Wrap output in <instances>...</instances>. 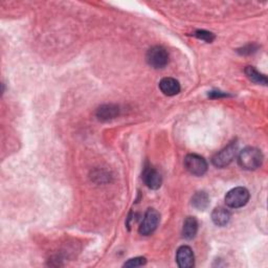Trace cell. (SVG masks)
Here are the masks:
<instances>
[{"instance_id": "15", "label": "cell", "mask_w": 268, "mask_h": 268, "mask_svg": "<svg viewBox=\"0 0 268 268\" xmlns=\"http://www.w3.org/2000/svg\"><path fill=\"white\" fill-rule=\"evenodd\" d=\"M194 36L197 37L198 39H200V40H203L207 43H211L214 41V39H215V36L213 33L211 32H206V31H196L194 33Z\"/></svg>"}, {"instance_id": "5", "label": "cell", "mask_w": 268, "mask_h": 268, "mask_svg": "<svg viewBox=\"0 0 268 268\" xmlns=\"http://www.w3.org/2000/svg\"><path fill=\"white\" fill-rule=\"evenodd\" d=\"M161 220V215L155 208H149V210L145 213L144 219L141 223L138 232L143 236H150L152 235L158 226Z\"/></svg>"}, {"instance_id": "17", "label": "cell", "mask_w": 268, "mask_h": 268, "mask_svg": "<svg viewBox=\"0 0 268 268\" xmlns=\"http://www.w3.org/2000/svg\"><path fill=\"white\" fill-rule=\"evenodd\" d=\"M257 49H258V46H256V45H248V46H245L242 49H240L239 53L242 55H247V54L255 53Z\"/></svg>"}, {"instance_id": "6", "label": "cell", "mask_w": 268, "mask_h": 268, "mask_svg": "<svg viewBox=\"0 0 268 268\" xmlns=\"http://www.w3.org/2000/svg\"><path fill=\"white\" fill-rule=\"evenodd\" d=\"M238 151V143L233 142L227 145L220 152H218L213 157V164L217 168H224L230 165L237 155Z\"/></svg>"}, {"instance_id": "13", "label": "cell", "mask_w": 268, "mask_h": 268, "mask_svg": "<svg viewBox=\"0 0 268 268\" xmlns=\"http://www.w3.org/2000/svg\"><path fill=\"white\" fill-rule=\"evenodd\" d=\"M192 205L198 211H204L210 205V197L205 192H197L192 197Z\"/></svg>"}, {"instance_id": "12", "label": "cell", "mask_w": 268, "mask_h": 268, "mask_svg": "<svg viewBox=\"0 0 268 268\" xmlns=\"http://www.w3.org/2000/svg\"><path fill=\"white\" fill-rule=\"evenodd\" d=\"M198 231V222L195 217H187L183 222L182 236L186 240H192Z\"/></svg>"}, {"instance_id": "1", "label": "cell", "mask_w": 268, "mask_h": 268, "mask_svg": "<svg viewBox=\"0 0 268 268\" xmlns=\"http://www.w3.org/2000/svg\"><path fill=\"white\" fill-rule=\"evenodd\" d=\"M238 163L244 170H256L260 168L263 163V154L259 149L247 147L243 149L238 156Z\"/></svg>"}, {"instance_id": "10", "label": "cell", "mask_w": 268, "mask_h": 268, "mask_svg": "<svg viewBox=\"0 0 268 268\" xmlns=\"http://www.w3.org/2000/svg\"><path fill=\"white\" fill-rule=\"evenodd\" d=\"M118 113H120V109L115 105H104L97 109L96 116L100 121L107 122L115 118Z\"/></svg>"}, {"instance_id": "7", "label": "cell", "mask_w": 268, "mask_h": 268, "mask_svg": "<svg viewBox=\"0 0 268 268\" xmlns=\"http://www.w3.org/2000/svg\"><path fill=\"white\" fill-rule=\"evenodd\" d=\"M177 264L181 268H191L195 264V257L191 247L186 245L180 246L178 248L176 254Z\"/></svg>"}, {"instance_id": "9", "label": "cell", "mask_w": 268, "mask_h": 268, "mask_svg": "<svg viewBox=\"0 0 268 268\" xmlns=\"http://www.w3.org/2000/svg\"><path fill=\"white\" fill-rule=\"evenodd\" d=\"M160 89L165 95L173 96L180 92V84L173 78H164L160 82Z\"/></svg>"}, {"instance_id": "14", "label": "cell", "mask_w": 268, "mask_h": 268, "mask_svg": "<svg viewBox=\"0 0 268 268\" xmlns=\"http://www.w3.org/2000/svg\"><path fill=\"white\" fill-rule=\"evenodd\" d=\"M244 72H245L247 78L250 79L251 81H253L254 83L262 84V85L267 84V78L264 75H262V74H260L259 72H258L254 66H247L245 68Z\"/></svg>"}, {"instance_id": "18", "label": "cell", "mask_w": 268, "mask_h": 268, "mask_svg": "<svg viewBox=\"0 0 268 268\" xmlns=\"http://www.w3.org/2000/svg\"><path fill=\"white\" fill-rule=\"evenodd\" d=\"M208 95H210L211 97H222V96H226V94L225 93H222V92H220V91H212V92H210V94H208Z\"/></svg>"}, {"instance_id": "2", "label": "cell", "mask_w": 268, "mask_h": 268, "mask_svg": "<svg viewBox=\"0 0 268 268\" xmlns=\"http://www.w3.org/2000/svg\"><path fill=\"white\" fill-rule=\"evenodd\" d=\"M146 60L148 64L153 68H164L169 62V54L165 47L156 45L149 49L146 56Z\"/></svg>"}, {"instance_id": "4", "label": "cell", "mask_w": 268, "mask_h": 268, "mask_svg": "<svg viewBox=\"0 0 268 268\" xmlns=\"http://www.w3.org/2000/svg\"><path fill=\"white\" fill-rule=\"evenodd\" d=\"M184 168L195 176H202L207 171V163L203 157L197 154H187L184 157Z\"/></svg>"}, {"instance_id": "16", "label": "cell", "mask_w": 268, "mask_h": 268, "mask_svg": "<svg viewBox=\"0 0 268 268\" xmlns=\"http://www.w3.org/2000/svg\"><path fill=\"white\" fill-rule=\"evenodd\" d=\"M147 263V260L146 258L144 257H137V258H133V259H130L128 260L125 264H124V267H140V266H143Z\"/></svg>"}, {"instance_id": "11", "label": "cell", "mask_w": 268, "mask_h": 268, "mask_svg": "<svg viewBox=\"0 0 268 268\" xmlns=\"http://www.w3.org/2000/svg\"><path fill=\"white\" fill-rule=\"evenodd\" d=\"M212 220L217 226H225L231 220V213L222 206L216 207L212 213Z\"/></svg>"}, {"instance_id": "3", "label": "cell", "mask_w": 268, "mask_h": 268, "mask_svg": "<svg viewBox=\"0 0 268 268\" xmlns=\"http://www.w3.org/2000/svg\"><path fill=\"white\" fill-rule=\"evenodd\" d=\"M250 200V192L243 186L233 188L225 196V203L228 207L239 208L244 206Z\"/></svg>"}, {"instance_id": "8", "label": "cell", "mask_w": 268, "mask_h": 268, "mask_svg": "<svg viewBox=\"0 0 268 268\" xmlns=\"http://www.w3.org/2000/svg\"><path fill=\"white\" fill-rule=\"evenodd\" d=\"M143 178H144L146 185L149 188H151V190H157V188H160L163 182V178H162L161 173L152 167L145 169Z\"/></svg>"}]
</instances>
